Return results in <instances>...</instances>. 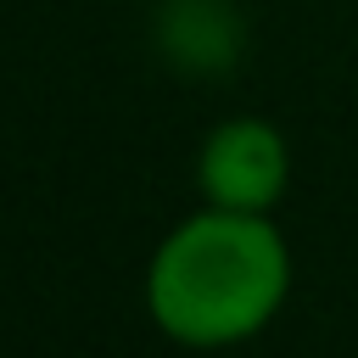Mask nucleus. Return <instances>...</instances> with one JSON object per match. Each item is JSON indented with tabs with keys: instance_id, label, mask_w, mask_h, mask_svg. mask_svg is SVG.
I'll return each instance as SVG.
<instances>
[{
	"instance_id": "nucleus-3",
	"label": "nucleus",
	"mask_w": 358,
	"mask_h": 358,
	"mask_svg": "<svg viewBox=\"0 0 358 358\" xmlns=\"http://www.w3.org/2000/svg\"><path fill=\"white\" fill-rule=\"evenodd\" d=\"M157 45L185 73H229L241 56V17L224 0H173L162 11Z\"/></svg>"
},
{
	"instance_id": "nucleus-2",
	"label": "nucleus",
	"mask_w": 358,
	"mask_h": 358,
	"mask_svg": "<svg viewBox=\"0 0 358 358\" xmlns=\"http://www.w3.org/2000/svg\"><path fill=\"white\" fill-rule=\"evenodd\" d=\"M291 179V151L285 134L263 117H224L196 157V185L207 196V207H229V213H268L285 196Z\"/></svg>"
},
{
	"instance_id": "nucleus-1",
	"label": "nucleus",
	"mask_w": 358,
	"mask_h": 358,
	"mask_svg": "<svg viewBox=\"0 0 358 358\" xmlns=\"http://www.w3.org/2000/svg\"><path fill=\"white\" fill-rule=\"evenodd\" d=\"M291 291V252L268 213L201 207L162 235L145 268V308L185 347L257 336Z\"/></svg>"
}]
</instances>
